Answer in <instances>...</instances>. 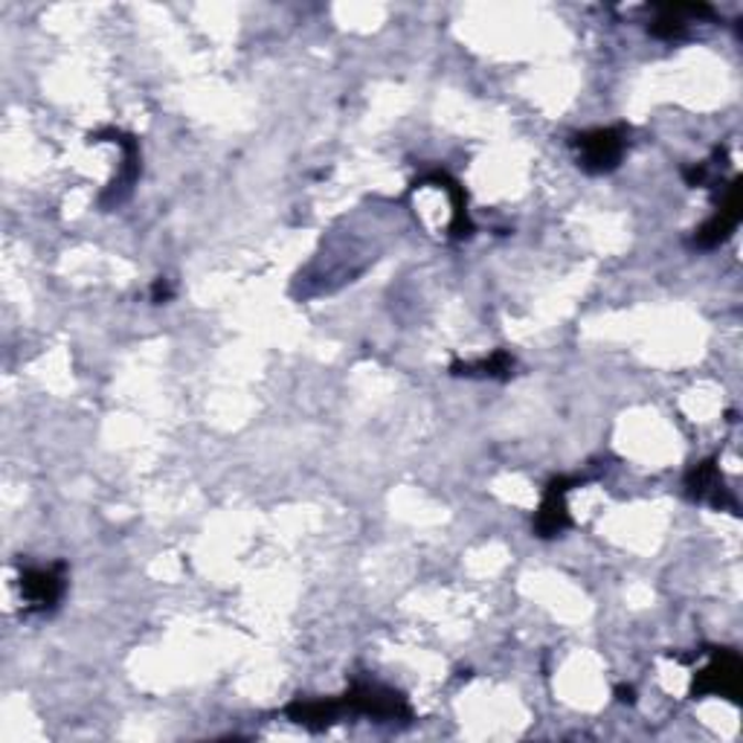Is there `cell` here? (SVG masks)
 Here are the masks:
<instances>
[{
	"instance_id": "8fae6325",
	"label": "cell",
	"mask_w": 743,
	"mask_h": 743,
	"mask_svg": "<svg viewBox=\"0 0 743 743\" xmlns=\"http://www.w3.org/2000/svg\"><path fill=\"white\" fill-rule=\"evenodd\" d=\"M454 375H465V378H494V381H509L514 375V358L505 349H496L491 358H482L477 363H459L456 360L454 367H450Z\"/></svg>"
},
{
	"instance_id": "8992f818",
	"label": "cell",
	"mask_w": 743,
	"mask_h": 743,
	"mask_svg": "<svg viewBox=\"0 0 743 743\" xmlns=\"http://www.w3.org/2000/svg\"><path fill=\"white\" fill-rule=\"evenodd\" d=\"M572 485H578V480H569V477H555V480L546 485L544 503L535 514V532L537 537H558L564 528H569L572 517H569L567 509V494L572 491Z\"/></svg>"
},
{
	"instance_id": "52a82bcc",
	"label": "cell",
	"mask_w": 743,
	"mask_h": 743,
	"mask_svg": "<svg viewBox=\"0 0 743 743\" xmlns=\"http://www.w3.org/2000/svg\"><path fill=\"white\" fill-rule=\"evenodd\" d=\"M686 491L691 500H697V503H711L714 509H723V505L735 509V500L729 496L726 485L720 480L718 462H714V459H706V462L695 465V468L688 471Z\"/></svg>"
},
{
	"instance_id": "7c38bea8",
	"label": "cell",
	"mask_w": 743,
	"mask_h": 743,
	"mask_svg": "<svg viewBox=\"0 0 743 743\" xmlns=\"http://www.w3.org/2000/svg\"><path fill=\"white\" fill-rule=\"evenodd\" d=\"M152 299H154V303H166V299H172V288H168V282H166V280H157V282H154Z\"/></svg>"
},
{
	"instance_id": "4fadbf2b",
	"label": "cell",
	"mask_w": 743,
	"mask_h": 743,
	"mask_svg": "<svg viewBox=\"0 0 743 743\" xmlns=\"http://www.w3.org/2000/svg\"><path fill=\"white\" fill-rule=\"evenodd\" d=\"M615 695H619V700H622V703H633V700H636V691H633L631 686H619V688H615Z\"/></svg>"
},
{
	"instance_id": "6da1fadb",
	"label": "cell",
	"mask_w": 743,
	"mask_h": 743,
	"mask_svg": "<svg viewBox=\"0 0 743 743\" xmlns=\"http://www.w3.org/2000/svg\"><path fill=\"white\" fill-rule=\"evenodd\" d=\"M340 703H343V714L352 711V714H363L378 723H401V726L413 723V709L404 695H398L395 688L378 686V682H352L349 691L340 697Z\"/></svg>"
},
{
	"instance_id": "277c9868",
	"label": "cell",
	"mask_w": 743,
	"mask_h": 743,
	"mask_svg": "<svg viewBox=\"0 0 743 743\" xmlns=\"http://www.w3.org/2000/svg\"><path fill=\"white\" fill-rule=\"evenodd\" d=\"M65 564L21 569V596L30 613H50L65 596Z\"/></svg>"
},
{
	"instance_id": "7a4b0ae2",
	"label": "cell",
	"mask_w": 743,
	"mask_h": 743,
	"mask_svg": "<svg viewBox=\"0 0 743 743\" xmlns=\"http://www.w3.org/2000/svg\"><path fill=\"white\" fill-rule=\"evenodd\" d=\"M627 136L631 131L624 125H613V129H592L583 134L572 136V145L578 152V166L590 175H608L622 163L624 152H627Z\"/></svg>"
},
{
	"instance_id": "30bf717a",
	"label": "cell",
	"mask_w": 743,
	"mask_h": 743,
	"mask_svg": "<svg viewBox=\"0 0 743 743\" xmlns=\"http://www.w3.org/2000/svg\"><path fill=\"white\" fill-rule=\"evenodd\" d=\"M433 184L445 189L450 195V207H454V221H450V236L454 239H468L473 232L471 216H468V195H465V186H459V181L448 175V172H427L416 181V186Z\"/></svg>"
},
{
	"instance_id": "9c48e42d",
	"label": "cell",
	"mask_w": 743,
	"mask_h": 743,
	"mask_svg": "<svg viewBox=\"0 0 743 743\" xmlns=\"http://www.w3.org/2000/svg\"><path fill=\"white\" fill-rule=\"evenodd\" d=\"M285 718L299 723V726L312 729V732H320V729L331 726L337 720L343 718V703H340V697H326V700H294V703L285 706L282 711Z\"/></svg>"
},
{
	"instance_id": "5b68a950",
	"label": "cell",
	"mask_w": 743,
	"mask_h": 743,
	"mask_svg": "<svg viewBox=\"0 0 743 743\" xmlns=\"http://www.w3.org/2000/svg\"><path fill=\"white\" fill-rule=\"evenodd\" d=\"M741 177H735L732 184L726 186V195H723V200H720L718 212L706 221L700 230L695 232V244L700 250H711L718 248V244H723V241L735 232V227L741 225V209H743V200H741Z\"/></svg>"
},
{
	"instance_id": "3957f363",
	"label": "cell",
	"mask_w": 743,
	"mask_h": 743,
	"mask_svg": "<svg viewBox=\"0 0 743 743\" xmlns=\"http://www.w3.org/2000/svg\"><path fill=\"white\" fill-rule=\"evenodd\" d=\"M711 659L691 682V697H726L737 703L741 697V656L729 647H711Z\"/></svg>"
},
{
	"instance_id": "ba28073f",
	"label": "cell",
	"mask_w": 743,
	"mask_h": 743,
	"mask_svg": "<svg viewBox=\"0 0 743 743\" xmlns=\"http://www.w3.org/2000/svg\"><path fill=\"white\" fill-rule=\"evenodd\" d=\"M102 136H111L117 143L125 149V157H122V172L113 177V184L108 186V193L102 195V207H113V204H120L125 200V195L131 193V186L136 184V177H140V145H136L134 136L122 134V131H99Z\"/></svg>"
}]
</instances>
